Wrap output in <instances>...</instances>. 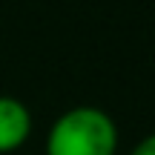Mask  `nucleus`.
I'll use <instances>...</instances> for the list:
<instances>
[{
	"label": "nucleus",
	"mask_w": 155,
	"mask_h": 155,
	"mask_svg": "<svg viewBox=\"0 0 155 155\" xmlns=\"http://www.w3.org/2000/svg\"><path fill=\"white\" fill-rule=\"evenodd\" d=\"M46 155H115L118 127L101 106H72L46 132Z\"/></svg>",
	"instance_id": "nucleus-1"
},
{
	"label": "nucleus",
	"mask_w": 155,
	"mask_h": 155,
	"mask_svg": "<svg viewBox=\"0 0 155 155\" xmlns=\"http://www.w3.org/2000/svg\"><path fill=\"white\" fill-rule=\"evenodd\" d=\"M32 135V112L23 101L0 95V155L15 152Z\"/></svg>",
	"instance_id": "nucleus-2"
},
{
	"label": "nucleus",
	"mask_w": 155,
	"mask_h": 155,
	"mask_svg": "<svg viewBox=\"0 0 155 155\" xmlns=\"http://www.w3.org/2000/svg\"><path fill=\"white\" fill-rule=\"evenodd\" d=\"M129 155H155V132L144 135V138L132 147V152H129Z\"/></svg>",
	"instance_id": "nucleus-3"
}]
</instances>
